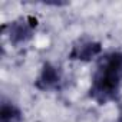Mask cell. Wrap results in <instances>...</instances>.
<instances>
[{
	"label": "cell",
	"mask_w": 122,
	"mask_h": 122,
	"mask_svg": "<svg viewBox=\"0 0 122 122\" xmlns=\"http://www.w3.org/2000/svg\"><path fill=\"white\" fill-rule=\"evenodd\" d=\"M122 85V52H111L99 57L92 75L89 96L99 105L116 101Z\"/></svg>",
	"instance_id": "1"
},
{
	"label": "cell",
	"mask_w": 122,
	"mask_h": 122,
	"mask_svg": "<svg viewBox=\"0 0 122 122\" xmlns=\"http://www.w3.org/2000/svg\"><path fill=\"white\" fill-rule=\"evenodd\" d=\"M36 26H37V20L32 16L20 17V19L12 22L10 25H7V30H9L7 35H9L10 43L15 46L27 43L33 37Z\"/></svg>",
	"instance_id": "2"
},
{
	"label": "cell",
	"mask_w": 122,
	"mask_h": 122,
	"mask_svg": "<svg viewBox=\"0 0 122 122\" xmlns=\"http://www.w3.org/2000/svg\"><path fill=\"white\" fill-rule=\"evenodd\" d=\"M62 79H63L62 69L50 62H46L42 66V71L35 81V86L39 91H52L59 86Z\"/></svg>",
	"instance_id": "3"
},
{
	"label": "cell",
	"mask_w": 122,
	"mask_h": 122,
	"mask_svg": "<svg viewBox=\"0 0 122 122\" xmlns=\"http://www.w3.org/2000/svg\"><path fill=\"white\" fill-rule=\"evenodd\" d=\"M102 52V45L91 39H79L69 52V59L81 60V62H91L92 59L99 56Z\"/></svg>",
	"instance_id": "4"
},
{
	"label": "cell",
	"mask_w": 122,
	"mask_h": 122,
	"mask_svg": "<svg viewBox=\"0 0 122 122\" xmlns=\"http://www.w3.org/2000/svg\"><path fill=\"white\" fill-rule=\"evenodd\" d=\"M23 112L19 106H16L12 101H7L6 98L2 99L0 105V122H22Z\"/></svg>",
	"instance_id": "5"
},
{
	"label": "cell",
	"mask_w": 122,
	"mask_h": 122,
	"mask_svg": "<svg viewBox=\"0 0 122 122\" xmlns=\"http://www.w3.org/2000/svg\"><path fill=\"white\" fill-rule=\"evenodd\" d=\"M116 122H122V105H121V108H119V116H118V121Z\"/></svg>",
	"instance_id": "6"
}]
</instances>
